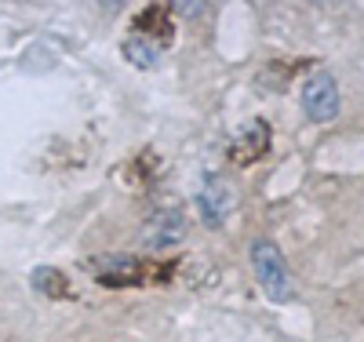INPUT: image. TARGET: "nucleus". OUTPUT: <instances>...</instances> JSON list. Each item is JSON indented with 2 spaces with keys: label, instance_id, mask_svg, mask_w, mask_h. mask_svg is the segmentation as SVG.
<instances>
[{
  "label": "nucleus",
  "instance_id": "2",
  "mask_svg": "<svg viewBox=\"0 0 364 342\" xmlns=\"http://www.w3.org/2000/svg\"><path fill=\"white\" fill-rule=\"evenodd\" d=\"M339 84L331 73L317 70L306 77V84H302V113H306L314 124H328L339 117Z\"/></svg>",
  "mask_w": 364,
  "mask_h": 342
},
{
  "label": "nucleus",
  "instance_id": "1",
  "mask_svg": "<svg viewBox=\"0 0 364 342\" xmlns=\"http://www.w3.org/2000/svg\"><path fill=\"white\" fill-rule=\"evenodd\" d=\"M252 269H255V281L262 288V295L269 302H288L295 295V284H291V266L284 259V252L273 240L259 237L252 240Z\"/></svg>",
  "mask_w": 364,
  "mask_h": 342
},
{
  "label": "nucleus",
  "instance_id": "6",
  "mask_svg": "<svg viewBox=\"0 0 364 342\" xmlns=\"http://www.w3.org/2000/svg\"><path fill=\"white\" fill-rule=\"evenodd\" d=\"M33 284H37L41 292H48V295H63V292H66L63 273L51 269V266H48V269H44V266H41V269H33Z\"/></svg>",
  "mask_w": 364,
  "mask_h": 342
},
{
  "label": "nucleus",
  "instance_id": "3",
  "mask_svg": "<svg viewBox=\"0 0 364 342\" xmlns=\"http://www.w3.org/2000/svg\"><path fill=\"white\" fill-rule=\"evenodd\" d=\"M197 208L204 215V226H223L226 223V215L237 208V190H233V182L223 178V175H208L204 178V190L197 193Z\"/></svg>",
  "mask_w": 364,
  "mask_h": 342
},
{
  "label": "nucleus",
  "instance_id": "5",
  "mask_svg": "<svg viewBox=\"0 0 364 342\" xmlns=\"http://www.w3.org/2000/svg\"><path fill=\"white\" fill-rule=\"evenodd\" d=\"M124 58L132 62V66H139V70H154L161 62V41L146 37V33H132L124 41Z\"/></svg>",
  "mask_w": 364,
  "mask_h": 342
},
{
  "label": "nucleus",
  "instance_id": "4",
  "mask_svg": "<svg viewBox=\"0 0 364 342\" xmlns=\"http://www.w3.org/2000/svg\"><path fill=\"white\" fill-rule=\"evenodd\" d=\"M186 230H190L186 215H182L178 208H168V211H157V215H149V219H146V226H142V244L154 247V252H161V247L178 244L182 237H186Z\"/></svg>",
  "mask_w": 364,
  "mask_h": 342
}]
</instances>
